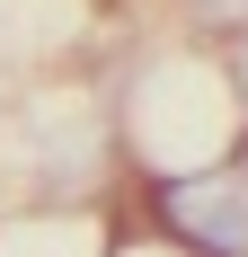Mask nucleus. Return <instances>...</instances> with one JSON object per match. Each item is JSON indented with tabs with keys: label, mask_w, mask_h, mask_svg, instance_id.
I'll use <instances>...</instances> for the list:
<instances>
[{
	"label": "nucleus",
	"mask_w": 248,
	"mask_h": 257,
	"mask_svg": "<svg viewBox=\"0 0 248 257\" xmlns=\"http://www.w3.org/2000/svg\"><path fill=\"white\" fill-rule=\"evenodd\" d=\"M160 222L204 257H248V169H195L160 186Z\"/></svg>",
	"instance_id": "nucleus-1"
},
{
	"label": "nucleus",
	"mask_w": 248,
	"mask_h": 257,
	"mask_svg": "<svg viewBox=\"0 0 248 257\" xmlns=\"http://www.w3.org/2000/svg\"><path fill=\"white\" fill-rule=\"evenodd\" d=\"M195 9V27H213V36H248V0H186Z\"/></svg>",
	"instance_id": "nucleus-2"
}]
</instances>
